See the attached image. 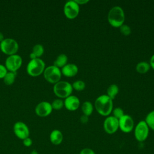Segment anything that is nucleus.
Here are the masks:
<instances>
[{"instance_id":"f257e3e1","label":"nucleus","mask_w":154,"mask_h":154,"mask_svg":"<svg viewBox=\"0 0 154 154\" xmlns=\"http://www.w3.org/2000/svg\"><path fill=\"white\" fill-rule=\"evenodd\" d=\"M94 106L98 113L103 116H108L112 111V99L107 94L100 95L96 99Z\"/></svg>"},{"instance_id":"f03ea898","label":"nucleus","mask_w":154,"mask_h":154,"mask_svg":"<svg viewBox=\"0 0 154 154\" xmlns=\"http://www.w3.org/2000/svg\"><path fill=\"white\" fill-rule=\"evenodd\" d=\"M125 13L123 8L119 6L112 7L108 14V20L114 27H120L125 21Z\"/></svg>"},{"instance_id":"7ed1b4c3","label":"nucleus","mask_w":154,"mask_h":154,"mask_svg":"<svg viewBox=\"0 0 154 154\" xmlns=\"http://www.w3.org/2000/svg\"><path fill=\"white\" fill-rule=\"evenodd\" d=\"M45 68V61L40 58H37L30 60L26 65V70L29 76L36 77L43 73Z\"/></svg>"},{"instance_id":"20e7f679","label":"nucleus","mask_w":154,"mask_h":154,"mask_svg":"<svg viewBox=\"0 0 154 154\" xmlns=\"http://www.w3.org/2000/svg\"><path fill=\"white\" fill-rule=\"evenodd\" d=\"M54 94L59 98L66 99L71 95L73 87L70 83L65 81H60L54 84L53 87Z\"/></svg>"},{"instance_id":"39448f33","label":"nucleus","mask_w":154,"mask_h":154,"mask_svg":"<svg viewBox=\"0 0 154 154\" xmlns=\"http://www.w3.org/2000/svg\"><path fill=\"white\" fill-rule=\"evenodd\" d=\"M17 42L12 38H5L0 43V49L2 52L8 56L16 54L19 50Z\"/></svg>"},{"instance_id":"423d86ee","label":"nucleus","mask_w":154,"mask_h":154,"mask_svg":"<svg viewBox=\"0 0 154 154\" xmlns=\"http://www.w3.org/2000/svg\"><path fill=\"white\" fill-rule=\"evenodd\" d=\"M61 72L60 68L54 65L46 67L43 72V76L45 80L51 84H56L60 81Z\"/></svg>"},{"instance_id":"0eeeda50","label":"nucleus","mask_w":154,"mask_h":154,"mask_svg":"<svg viewBox=\"0 0 154 154\" xmlns=\"http://www.w3.org/2000/svg\"><path fill=\"white\" fill-rule=\"evenodd\" d=\"M149 128L145 120L140 121L134 128V137L138 142H143L147 138Z\"/></svg>"},{"instance_id":"6e6552de","label":"nucleus","mask_w":154,"mask_h":154,"mask_svg":"<svg viewBox=\"0 0 154 154\" xmlns=\"http://www.w3.org/2000/svg\"><path fill=\"white\" fill-rule=\"evenodd\" d=\"M22 64V58L18 54L9 55L5 61V66L8 72H16Z\"/></svg>"},{"instance_id":"1a4fd4ad","label":"nucleus","mask_w":154,"mask_h":154,"mask_svg":"<svg viewBox=\"0 0 154 154\" xmlns=\"http://www.w3.org/2000/svg\"><path fill=\"white\" fill-rule=\"evenodd\" d=\"M13 130L15 136L21 140L29 137V129L27 125L23 122H16L13 125Z\"/></svg>"},{"instance_id":"9d476101","label":"nucleus","mask_w":154,"mask_h":154,"mask_svg":"<svg viewBox=\"0 0 154 154\" xmlns=\"http://www.w3.org/2000/svg\"><path fill=\"white\" fill-rule=\"evenodd\" d=\"M63 11L66 17L72 19L78 15L79 12V6L75 0L68 1L64 5Z\"/></svg>"},{"instance_id":"9b49d317","label":"nucleus","mask_w":154,"mask_h":154,"mask_svg":"<svg viewBox=\"0 0 154 154\" xmlns=\"http://www.w3.org/2000/svg\"><path fill=\"white\" fill-rule=\"evenodd\" d=\"M119 129L124 133H129L134 128V122L131 116L124 114L119 119Z\"/></svg>"},{"instance_id":"f8f14e48","label":"nucleus","mask_w":154,"mask_h":154,"mask_svg":"<svg viewBox=\"0 0 154 154\" xmlns=\"http://www.w3.org/2000/svg\"><path fill=\"white\" fill-rule=\"evenodd\" d=\"M103 129L108 134H113L119 129V120L112 116H108L103 122Z\"/></svg>"},{"instance_id":"ddd939ff","label":"nucleus","mask_w":154,"mask_h":154,"mask_svg":"<svg viewBox=\"0 0 154 154\" xmlns=\"http://www.w3.org/2000/svg\"><path fill=\"white\" fill-rule=\"evenodd\" d=\"M52 109L51 103L47 101H42L35 106V112L38 117H46L51 114Z\"/></svg>"},{"instance_id":"4468645a","label":"nucleus","mask_w":154,"mask_h":154,"mask_svg":"<svg viewBox=\"0 0 154 154\" xmlns=\"http://www.w3.org/2000/svg\"><path fill=\"white\" fill-rule=\"evenodd\" d=\"M80 105L79 98L74 95H70L64 100V106L69 111H75Z\"/></svg>"},{"instance_id":"2eb2a0df","label":"nucleus","mask_w":154,"mask_h":154,"mask_svg":"<svg viewBox=\"0 0 154 154\" xmlns=\"http://www.w3.org/2000/svg\"><path fill=\"white\" fill-rule=\"evenodd\" d=\"M61 72L63 75L67 77H72L77 74L78 67L75 64L69 63L61 68Z\"/></svg>"},{"instance_id":"dca6fc26","label":"nucleus","mask_w":154,"mask_h":154,"mask_svg":"<svg viewBox=\"0 0 154 154\" xmlns=\"http://www.w3.org/2000/svg\"><path fill=\"white\" fill-rule=\"evenodd\" d=\"M49 140L52 144L60 145L63 141V133L58 129H54L50 133Z\"/></svg>"},{"instance_id":"f3484780","label":"nucleus","mask_w":154,"mask_h":154,"mask_svg":"<svg viewBox=\"0 0 154 154\" xmlns=\"http://www.w3.org/2000/svg\"><path fill=\"white\" fill-rule=\"evenodd\" d=\"M67 56L64 54H61L57 56V57L54 62L53 65L60 69L67 64Z\"/></svg>"},{"instance_id":"a211bd4d","label":"nucleus","mask_w":154,"mask_h":154,"mask_svg":"<svg viewBox=\"0 0 154 154\" xmlns=\"http://www.w3.org/2000/svg\"><path fill=\"white\" fill-rule=\"evenodd\" d=\"M16 72H8L7 73V74L4 77L3 81L5 84L7 85H12L16 79Z\"/></svg>"},{"instance_id":"6ab92c4d","label":"nucleus","mask_w":154,"mask_h":154,"mask_svg":"<svg viewBox=\"0 0 154 154\" xmlns=\"http://www.w3.org/2000/svg\"><path fill=\"white\" fill-rule=\"evenodd\" d=\"M81 109H82V111L84 115L89 116L93 112V104L90 102L85 101L82 103V105L81 106Z\"/></svg>"},{"instance_id":"aec40b11","label":"nucleus","mask_w":154,"mask_h":154,"mask_svg":"<svg viewBox=\"0 0 154 154\" xmlns=\"http://www.w3.org/2000/svg\"><path fill=\"white\" fill-rule=\"evenodd\" d=\"M150 68L149 63L146 61L139 62L136 66V70L140 73H147Z\"/></svg>"},{"instance_id":"412c9836","label":"nucleus","mask_w":154,"mask_h":154,"mask_svg":"<svg viewBox=\"0 0 154 154\" xmlns=\"http://www.w3.org/2000/svg\"><path fill=\"white\" fill-rule=\"evenodd\" d=\"M119 91V87L116 84H111L107 88V95L111 99H114L118 94Z\"/></svg>"},{"instance_id":"4be33fe9","label":"nucleus","mask_w":154,"mask_h":154,"mask_svg":"<svg viewBox=\"0 0 154 154\" xmlns=\"http://www.w3.org/2000/svg\"><path fill=\"white\" fill-rule=\"evenodd\" d=\"M32 52L35 55L37 58H40L44 54L43 46L42 45L38 44V43L35 45L32 49Z\"/></svg>"},{"instance_id":"5701e85b","label":"nucleus","mask_w":154,"mask_h":154,"mask_svg":"<svg viewBox=\"0 0 154 154\" xmlns=\"http://www.w3.org/2000/svg\"><path fill=\"white\" fill-rule=\"evenodd\" d=\"M145 122L147 124L149 128L154 131V110L147 114L145 119Z\"/></svg>"},{"instance_id":"b1692460","label":"nucleus","mask_w":154,"mask_h":154,"mask_svg":"<svg viewBox=\"0 0 154 154\" xmlns=\"http://www.w3.org/2000/svg\"><path fill=\"white\" fill-rule=\"evenodd\" d=\"M73 89H75L77 91H81L84 90L85 87V82L82 80H76L72 84Z\"/></svg>"},{"instance_id":"393cba45","label":"nucleus","mask_w":154,"mask_h":154,"mask_svg":"<svg viewBox=\"0 0 154 154\" xmlns=\"http://www.w3.org/2000/svg\"><path fill=\"white\" fill-rule=\"evenodd\" d=\"M51 106L53 109H60L64 106V101L61 99H56L51 103Z\"/></svg>"},{"instance_id":"a878e982","label":"nucleus","mask_w":154,"mask_h":154,"mask_svg":"<svg viewBox=\"0 0 154 154\" xmlns=\"http://www.w3.org/2000/svg\"><path fill=\"white\" fill-rule=\"evenodd\" d=\"M112 114H113L112 116H114L118 120L120 119L125 114L123 109H122L121 108H119V107H117V108H114L112 111Z\"/></svg>"},{"instance_id":"bb28decb","label":"nucleus","mask_w":154,"mask_h":154,"mask_svg":"<svg viewBox=\"0 0 154 154\" xmlns=\"http://www.w3.org/2000/svg\"><path fill=\"white\" fill-rule=\"evenodd\" d=\"M120 31L121 33L125 35H129L131 32V28L125 24H123L120 26Z\"/></svg>"},{"instance_id":"cd10ccee","label":"nucleus","mask_w":154,"mask_h":154,"mask_svg":"<svg viewBox=\"0 0 154 154\" xmlns=\"http://www.w3.org/2000/svg\"><path fill=\"white\" fill-rule=\"evenodd\" d=\"M7 72L8 70L5 65L0 64V79H3Z\"/></svg>"},{"instance_id":"c85d7f7f","label":"nucleus","mask_w":154,"mask_h":154,"mask_svg":"<svg viewBox=\"0 0 154 154\" xmlns=\"http://www.w3.org/2000/svg\"><path fill=\"white\" fill-rule=\"evenodd\" d=\"M32 143H33V141L29 137L28 138H26L22 140L23 145L26 147H29L31 146L32 145Z\"/></svg>"},{"instance_id":"c756f323","label":"nucleus","mask_w":154,"mask_h":154,"mask_svg":"<svg viewBox=\"0 0 154 154\" xmlns=\"http://www.w3.org/2000/svg\"><path fill=\"white\" fill-rule=\"evenodd\" d=\"M79 154H96V153L93 149L88 147H85L79 152Z\"/></svg>"},{"instance_id":"7c9ffc66","label":"nucleus","mask_w":154,"mask_h":154,"mask_svg":"<svg viewBox=\"0 0 154 154\" xmlns=\"http://www.w3.org/2000/svg\"><path fill=\"white\" fill-rule=\"evenodd\" d=\"M80 121L82 123H86L88 121V116H85L83 114L81 117H80Z\"/></svg>"},{"instance_id":"2f4dec72","label":"nucleus","mask_w":154,"mask_h":154,"mask_svg":"<svg viewBox=\"0 0 154 154\" xmlns=\"http://www.w3.org/2000/svg\"><path fill=\"white\" fill-rule=\"evenodd\" d=\"M149 63H150L149 64H150V67H152V69H154V54L151 57Z\"/></svg>"},{"instance_id":"473e14b6","label":"nucleus","mask_w":154,"mask_h":154,"mask_svg":"<svg viewBox=\"0 0 154 154\" xmlns=\"http://www.w3.org/2000/svg\"><path fill=\"white\" fill-rule=\"evenodd\" d=\"M76 1V2L79 5V4H85L86 3H87L89 1L88 0H75Z\"/></svg>"},{"instance_id":"72a5a7b5","label":"nucleus","mask_w":154,"mask_h":154,"mask_svg":"<svg viewBox=\"0 0 154 154\" xmlns=\"http://www.w3.org/2000/svg\"><path fill=\"white\" fill-rule=\"evenodd\" d=\"M29 58H30L31 60H33V59L37 58V57L35 56V55L34 53H32V52H31L30 53V54H29Z\"/></svg>"},{"instance_id":"f704fd0d","label":"nucleus","mask_w":154,"mask_h":154,"mask_svg":"<svg viewBox=\"0 0 154 154\" xmlns=\"http://www.w3.org/2000/svg\"><path fill=\"white\" fill-rule=\"evenodd\" d=\"M4 34L1 32H0V43L1 42H2L4 40Z\"/></svg>"},{"instance_id":"c9c22d12","label":"nucleus","mask_w":154,"mask_h":154,"mask_svg":"<svg viewBox=\"0 0 154 154\" xmlns=\"http://www.w3.org/2000/svg\"><path fill=\"white\" fill-rule=\"evenodd\" d=\"M29 154H39V153H38V152H37V150L34 149V150H32L31 151V152H30Z\"/></svg>"},{"instance_id":"e433bc0d","label":"nucleus","mask_w":154,"mask_h":154,"mask_svg":"<svg viewBox=\"0 0 154 154\" xmlns=\"http://www.w3.org/2000/svg\"><path fill=\"white\" fill-rule=\"evenodd\" d=\"M0 51H1V49H0Z\"/></svg>"}]
</instances>
